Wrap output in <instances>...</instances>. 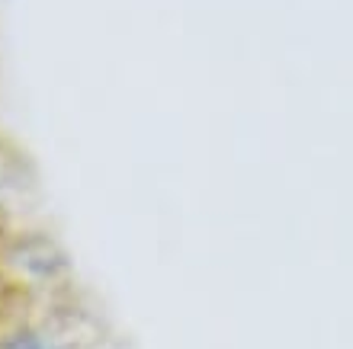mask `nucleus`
Listing matches in <instances>:
<instances>
[{"instance_id":"1","label":"nucleus","mask_w":353,"mask_h":349,"mask_svg":"<svg viewBox=\"0 0 353 349\" xmlns=\"http://www.w3.org/2000/svg\"><path fill=\"white\" fill-rule=\"evenodd\" d=\"M3 349H58V346L52 340H46V337H39V333H19Z\"/></svg>"}]
</instances>
